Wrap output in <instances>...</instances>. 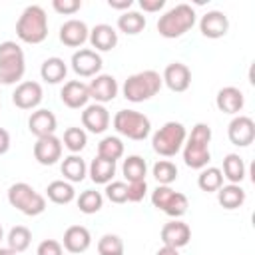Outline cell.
Masks as SVG:
<instances>
[{
    "label": "cell",
    "mask_w": 255,
    "mask_h": 255,
    "mask_svg": "<svg viewBox=\"0 0 255 255\" xmlns=\"http://www.w3.org/2000/svg\"><path fill=\"white\" fill-rule=\"evenodd\" d=\"M64 145L72 151V153H78V151H82L84 147H86V143H88V135H86V131L82 129V128H76V126H72V128H68L66 131H64Z\"/></svg>",
    "instance_id": "obj_37"
},
{
    "label": "cell",
    "mask_w": 255,
    "mask_h": 255,
    "mask_svg": "<svg viewBox=\"0 0 255 255\" xmlns=\"http://www.w3.org/2000/svg\"><path fill=\"white\" fill-rule=\"evenodd\" d=\"M161 76L159 72L155 70H143V72H137V74H131L126 82H124V98L128 102H133V104H139V102H145L149 98H153L159 90H161Z\"/></svg>",
    "instance_id": "obj_3"
},
{
    "label": "cell",
    "mask_w": 255,
    "mask_h": 255,
    "mask_svg": "<svg viewBox=\"0 0 255 255\" xmlns=\"http://www.w3.org/2000/svg\"><path fill=\"white\" fill-rule=\"evenodd\" d=\"M72 70L82 76V78H92V76H98V72L102 70V56L96 52V50H90V48H80L72 54Z\"/></svg>",
    "instance_id": "obj_10"
},
{
    "label": "cell",
    "mask_w": 255,
    "mask_h": 255,
    "mask_svg": "<svg viewBox=\"0 0 255 255\" xmlns=\"http://www.w3.org/2000/svg\"><path fill=\"white\" fill-rule=\"evenodd\" d=\"M215 104H217L219 112L233 116V114H239V112L243 110V106H245V96H243V92H241L239 88H235V86H225V88H221V90L217 92Z\"/></svg>",
    "instance_id": "obj_21"
},
{
    "label": "cell",
    "mask_w": 255,
    "mask_h": 255,
    "mask_svg": "<svg viewBox=\"0 0 255 255\" xmlns=\"http://www.w3.org/2000/svg\"><path fill=\"white\" fill-rule=\"evenodd\" d=\"M195 24V10L189 4H175L157 20V32L163 38H179Z\"/></svg>",
    "instance_id": "obj_4"
},
{
    "label": "cell",
    "mask_w": 255,
    "mask_h": 255,
    "mask_svg": "<svg viewBox=\"0 0 255 255\" xmlns=\"http://www.w3.org/2000/svg\"><path fill=\"white\" fill-rule=\"evenodd\" d=\"M8 203L30 217H36V215L44 213V209H46L44 195L38 193L30 183H24V181H18L8 187Z\"/></svg>",
    "instance_id": "obj_7"
},
{
    "label": "cell",
    "mask_w": 255,
    "mask_h": 255,
    "mask_svg": "<svg viewBox=\"0 0 255 255\" xmlns=\"http://www.w3.org/2000/svg\"><path fill=\"white\" fill-rule=\"evenodd\" d=\"M66 74H68V66L62 58L58 56H52V58H46L42 62V68H40V76L44 82L48 84H60L66 80Z\"/></svg>",
    "instance_id": "obj_25"
},
{
    "label": "cell",
    "mask_w": 255,
    "mask_h": 255,
    "mask_svg": "<svg viewBox=\"0 0 255 255\" xmlns=\"http://www.w3.org/2000/svg\"><path fill=\"white\" fill-rule=\"evenodd\" d=\"M191 239V229L187 223L179 221V219H173L169 223H165L161 227V241L163 245H169V247H185Z\"/></svg>",
    "instance_id": "obj_19"
},
{
    "label": "cell",
    "mask_w": 255,
    "mask_h": 255,
    "mask_svg": "<svg viewBox=\"0 0 255 255\" xmlns=\"http://www.w3.org/2000/svg\"><path fill=\"white\" fill-rule=\"evenodd\" d=\"M98 253L100 255H124V241L120 235L106 233L98 241Z\"/></svg>",
    "instance_id": "obj_39"
},
{
    "label": "cell",
    "mask_w": 255,
    "mask_h": 255,
    "mask_svg": "<svg viewBox=\"0 0 255 255\" xmlns=\"http://www.w3.org/2000/svg\"><path fill=\"white\" fill-rule=\"evenodd\" d=\"M122 173L128 179V183L131 181H145V173H147V163L141 155H128L122 163Z\"/></svg>",
    "instance_id": "obj_30"
},
{
    "label": "cell",
    "mask_w": 255,
    "mask_h": 255,
    "mask_svg": "<svg viewBox=\"0 0 255 255\" xmlns=\"http://www.w3.org/2000/svg\"><path fill=\"white\" fill-rule=\"evenodd\" d=\"M118 90H120V86H118L116 78L110 76V74H98L88 84L90 98H94L96 104H102V106L108 104V102H112L118 96Z\"/></svg>",
    "instance_id": "obj_13"
},
{
    "label": "cell",
    "mask_w": 255,
    "mask_h": 255,
    "mask_svg": "<svg viewBox=\"0 0 255 255\" xmlns=\"http://www.w3.org/2000/svg\"><path fill=\"white\" fill-rule=\"evenodd\" d=\"M92 245V235L84 225H72L64 231V249L70 253H84Z\"/></svg>",
    "instance_id": "obj_24"
},
{
    "label": "cell",
    "mask_w": 255,
    "mask_h": 255,
    "mask_svg": "<svg viewBox=\"0 0 255 255\" xmlns=\"http://www.w3.org/2000/svg\"><path fill=\"white\" fill-rule=\"evenodd\" d=\"M209 141H211V128L203 122L195 124L189 137H185V143H183V161L187 167L191 169L207 167L211 159Z\"/></svg>",
    "instance_id": "obj_1"
},
{
    "label": "cell",
    "mask_w": 255,
    "mask_h": 255,
    "mask_svg": "<svg viewBox=\"0 0 255 255\" xmlns=\"http://www.w3.org/2000/svg\"><path fill=\"white\" fill-rule=\"evenodd\" d=\"M46 195L52 203L56 205H68L70 201H74L76 197V189L70 181H64V179H56L52 183H48L46 187Z\"/></svg>",
    "instance_id": "obj_28"
},
{
    "label": "cell",
    "mask_w": 255,
    "mask_h": 255,
    "mask_svg": "<svg viewBox=\"0 0 255 255\" xmlns=\"http://www.w3.org/2000/svg\"><path fill=\"white\" fill-rule=\"evenodd\" d=\"M151 203L153 207H157L159 211H163L165 215L177 219L181 215L187 213V207H189V201L183 193L171 189L169 185H157L151 193Z\"/></svg>",
    "instance_id": "obj_9"
},
{
    "label": "cell",
    "mask_w": 255,
    "mask_h": 255,
    "mask_svg": "<svg viewBox=\"0 0 255 255\" xmlns=\"http://www.w3.org/2000/svg\"><path fill=\"white\" fill-rule=\"evenodd\" d=\"M0 255H18V253H14L10 247H0Z\"/></svg>",
    "instance_id": "obj_48"
},
{
    "label": "cell",
    "mask_w": 255,
    "mask_h": 255,
    "mask_svg": "<svg viewBox=\"0 0 255 255\" xmlns=\"http://www.w3.org/2000/svg\"><path fill=\"white\" fill-rule=\"evenodd\" d=\"M42 98H44L42 86L38 82H32V80L20 82L16 86L14 94H12V102L20 110H34V108H38L40 102H42Z\"/></svg>",
    "instance_id": "obj_12"
},
{
    "label": "cell",
    "mask_w": 255,
    "mask_h": 255,
    "mask_svg": "<svg viewBox=\"0 0 255 255\" xmlns=\"http://www.w3.org/2000/svg\"><path fill=\"white\" fill-rule=\"evenodd\" d=\"M36 255H64V249H62V243H58L56 239H44L38 245Z\"/></svg>",
    "instance_id": "obj_43"
},
{
    "label": "cell",
    "mask_w": 255,
    "mask_h": 255,
    "mask_svg": "<svg viewBox=\"0 0 255 255\" xmlns=\"http://www.w3.org/2000/svg\"><path fill=\"white\" fill-rule=\"evenodd\" d=\"M118 28L128 36H135L145 28V16H141L135 10L122 12V16L118 18Z\"/></svg>",
    "instance_id": "obj_33"
},
{
    "label": "cell",
    "mask_w": 255,
    "mask_h": 255,
    "mask_svg": "<svg viewBox=\"0 0 255 255\" xmlns=\"http://www.w3.org/2000/svg\"><path fill=\"white\" fill-rule=\"evenodd\" d=\"M145 191H147V183L145 181H131V183H128V201H131V203L141 201Z\"/></svg>",
    "instance_id": "obj_42"
},
{
    "label": "cell",
    "mask_w": 255,
    "mask_h": 255,
    "mask_svg": "<svg viewBox=\"0 0 255 255\" xmlns=\"http://www.w3.org/2000/svg\"><path fill=\"white\" fill-rule=\"evenodd\" d=\"M82 126L92 133H104L110 126V112L102 104H90L82 112Z\"/></svg>",
    "instance_id": "obj_17"
},
{
    "label": "cell",
    "mask_w": 255,
    "mask_h": 255,
    "mask_svg": "<svg viewBox=\"0 0 255 255\" xmlns=\"http://www.w3.org/2000/svg\"><path fill=\"white\" fill-rule=\"evenodd\" d=\"M6 241H8V247H10L14 253H22V251H26V249L30 247L32 233H30L28 227H24V225H16V227H12V229L8 231Z\"/></svg>",
    "instance_id": "obj_34"
},
{
    "label": "cell",
    "mask_w": 255,
    "mask_h": 255,
    "mask_svg": "<svg viewBox=\"0 0 255 255\" xmlns=\"http://www.w3.org/2000/svg\"><path fill=\"white\" fill-rule=\"evenodd\" d=\"M62 157V139L56 135L38 137L34 143V159L42 165H54Z\"/></svg>",
    "instance_id": "obj_14"
},
{
    "label": "cell",
    "mask_w": 255,
    "mask_h": 255,
    "mask_svg": "<svg viewBox=\"0 0 255 255\" xmlns=\"http://www.w3.org/2000/svg\"><path fill=\"white\" fill-rule=\"evenodd\" d=\"M223 177L229 183H241L245 179V163L237 153H227L223 157Z\"/></svg>",
    "instance_id": "obj_31"
},
{
    "label": "cell",
    "mask_w": 255,
    "mask_h": 255,
    "mask_svg": "<svg viewBox=\"0 0 255 255\" xmlns=\"http://www.w3.org/2000/svg\"><path fill=\"white\" fill-rule=\"evenodd\" d=\"M153 177L157 179L159 185H169L177 179V167L169 159H159L153 165Z\"/></svg>",
    "instance_id": "obj_38"
},
{
    "label": "cell",
    "mask_w": 255,
    "mask_h": 255,
    "mask_svg": "<svg viewBox=\"0 0 255 255\" xmlns=\"http://www.w3.org/2000/svg\"><path fill=\"white\" fill-rule=\"evenodd\" d=\"M217 201L223 209H237L245 203V189L237 183L221 185L217 189Z\"/></svg>",
    "instance_id": "obj_27"
},
{
    "label": "cell",
    "mask_w": 255,
    "mask_h": 255,
    "mask_svg": "<svg viewBox=\"0 0 255 255\" xmlns=\"http://www.w3.org/2000/svg\"><path fill=\"white\" fill-rule=\"evenodd\" d=\"M102 205H104V195H102L100 191H96V189H86V191H82L80 197H78V207H80V211L86 213V215L98 213V211L102 209Z\"/></svg>",
    "instance_id": "obj_36"
},
{
    "label": "cell",
    "mask_w": 255,
    "mask_h": 255,
    "mask_svg": "<svg viewBox=\"0 0 255 255\" xmlns=\"http://www.w3.org/2000/svg\"><path fill=\"white\" fill-rule=\"evenodd\" d=\"M227 137L237 147H247L255 139V122L249 116H237L229 122Z\"/></svg>",
    "instance_id": "obj_11"
},
{
    "label": "cell",
    "mask_w": 255,
    "mask_h": 255,
    "mask_svg": "<svg viewBox=\"0 0 255 255\" xmlns=\"http://www.w3.org/2000/svg\"><path fill=\"white\" fill-rule=\"evenodd\" d=\"M98 155L110 161H118L124 155V143L120 137L116 135H106L100 143H98Z\"/></svg>",
    "instance_id": "obj_35"
},
{
    "label": "cell",
    "mask_w": 255,
    "mask_h": 255,
    "mask_svg": "<svg viewBox=\"0 0 255 255\" xmlns=\"http://www.w3.org/2000/svg\"><path fill=\"white\" fill-rule=\"evenodd\" d=\"M133 4V0H108V6L114 8V10H129Z\"/></svg>",
    "instance_id": "obj_45"
},
{
    "label": "cell",
    "mask_w": 255,
    "mask_h": 255,
    "mask_svg": "<svg viewBox=\"0 0 255 255\" xmlns=\"http://www.w3.org/2000/svg\"><path fill=\"white\" fill-rule=\"evenodd\" d=\"M199 30L205 38H211V40H217V38H223L229 30V18L219 12V10H209L201 16L199 20Z\"/></svg>",
    "instance_id": "obj_15"
},
{
    "label": "cell",
    "mask_w": 255,
    "mask_h": 255,
    "mask_svg": "<svg viewBox=\"0 0 255 255\" xmlns=\"http://www.w3.org/2000/svg\"><path fill=\"white\" fill-rule=\"evenodd\" d=\"M8 149H10V133L4 128H0V155H4Z\"/></svg>",
    "instance_id": "obj_46"
},
{
    "label": "cell",
    "mask_w": 255,
    "mask_h": 255,
    "mask_svg": "<svg viewBox=\"0 0 255 255\" xmlns=\"http://www.w3.org/2000/svg\"><path fill=\"white\" fill-rule=\"evenodd\" d=\"M187 131L185 126L179 122H167L163 124L151 137V147L161 157H173L185 143Z\"/></svg>",
    "instance_id": "obj_6"
},
{
    "label": "cell",
    "mask_w": 255,
    "mask_h": 255,
    "mask_svg": "<svg viewBox=\"0 0 255 255\" xmlns=\"http://www.w3.org/2000/svg\"><path fill=\"white\" fill-rule=\"evenodd\" d=\"M16 36L24 44H40L48 38V16L42 6L30 4L16 22Z\"/></svg>",
    "instance_id": "obj_2"
},
{
    "label": "cell",
    "mask_w": 255,
    "mask_h": 255,
    "mask_svg": "<svg viewBox=\"0 0 255 255\" xmlns=\"http://www.w3.org/2000/svg\"><path fill=\"white\" fill-rule=\"evenodd\" d=\"M60 169H62V175H64L70 183H80V181L86 177V173H88V165H86V161H84L80 155H76V153L64 157Z\"/></svg>",
    "instance_id": "obj_29"
},
{
    "label": "cell",
    "mask_w": 255,
    "mask_h": 255,
    "mask_svg": "<svg viewBox=\"0 0 255 255\" xmlns=\"http://www.w3.org/2000/svg\"><path fill=\"white\" fill-rule=\"evenodd\" d=\"M88 40H90L92 48H96V52H110L118 44V32L110 24H96L90 30Z\"/></svg>",
    "instance_id": "obj_22"
},
{
    "label": "cell",
    "mask_w": 255,
    "mask_h": 255,
    "mask_svg": "<svg viewBox=\"0 0 255 255\" xmlns=\"http://www.w3.org/2000/svg\"><path fill=\"white\" fill-rule=\"evenodd\" d=\"M88 173H90V179L94 183L108 185L116 175V161H110V159H104V157L98 155L96 159H92V163L88 167Z\"/></svg>",
    "instance_id": "obj_26"
},
{
    "label": "cell",
    "mask_w": 255,
    "mask_h": 255,
    "mask_svg": "<svg viewBox=\"0 0 255 255\" xmlns=\"http://www.w3.org/2000/svg\"><path fill=\"white\" fill-rule=\"evenodd\" d=\"M90 36V30L86 26V22L82 20H66L62 26H60V42L64 46H70V48H78L82 46Z\"/></svg>",
    "instance_id": "obj_20"
},
{
    "label": "cell",
    "mask_w": 255,
    "mask_h": 255,
    "mask_svg": "<svg viewBox=\"0 0 255 255\" xmlns=\"http://www.w3.org/2000/svg\"><path fill=\"white\" fill-rule=\"evenodd\" d=\"M106 197L112 203H126L128 201V183H124V181H110L106 185Z\"/></svg>",
    "instance_id": "obj_40"
},
{
    "label": "cell",
    "mask_w": 255,
    "mask_h": 255,
    "mask_svg": "<svg viewBox=\"0 0 255 255\" xmlns=\"http://www.w3.org/2000/svg\"><path fill=\"white\" fill-rule=\"evenodd\" d=\"M114 128L120 135L133 139V141H141L149 135L151 131V122L145 114L135 112V110H120L114 116Z\"/></svg>",
    "instance_id": "obj_8"
},
{
    "label": "cell",
    "mask_w": 255,
    "mask_h": 255,
    "mask_svg": "<svg viewBox=\"0 0 255 255\" xmlns=\"http://www.w3.org/2000/svg\"><path fill=\"white\" fill-rule=\"evenodd\" d=\"M197 185L205 193H217V189L223 185V173L219 167H203L197 175Z\"/></svg>",
    "instance_id": "obj_32"
},
{
    "label": "cell",
    "mask_w": 255,
    "mask_h": 255,
    "mask_svg": "<svg viewBox=\"0 0 255 255\" xmlns=\"http://www.w3.org/2000/svg\"><path fill=\"white\" fill-rule=\"evenodd\" d=\"M60 98L64 102V106L72 108V110H80V108H86L88 106V100H90V92H88V86L80 80H70L62 86L60 90Z\"/></svg>",
    "instance_id": "obj_18"
},
{
    "label": "cell",
    "mask_w": 255,
    "mask_h": 255,
    "mask_svg": "<svg viewBox=\"0 0 255 255\" xmlns=\"http://www.w3.org/2000/svg\"><path fill=\"white\" fill-rule=\"evenodd\" d=\"M52 8L58 12V14H76L80 8H82V2L80 0H54L52 2Z\"/></svg>",
    "instance_id": "obj_41"
},
{
    "label": "cell",
    "mask_w": 255,
    "mask_h": 255,
    "mask_svg": "<svg viewBox=\"0 0 255 255\" xmlns=\"http://www.w3.org/2000/svg\"><path fill=\"white\" fill-rule=\"evenodd\" d=\"M165 6V0H139V8L143 12H157Z\"/></svg>",
    "instance_id": "obj_44"
},
{
    "label": "cell",
    "mask_w": 255,
    "mask_h": 255,
    "mask_svg": "<svg viewBox=\"0 0 255 255\" xmlns=\"http://www.w3.org/2000/svg\"><path fill=\"white\" fill-rule=\"evenodd\" d=\"M56 126H58L56 116H54L50 110H44V108L32 112V116H30V120H28V129H30L36 137L54 135Z\"/></svg>",
    "instance_id": "obj_23"
},
{
    "label": "cell",
    "mask_w": 255,
    "mask_h": 255,
    "mask_svg": "<svg viewBox=\"0 0 255 255\" xmlns=\"http://www.w3.org/2000/svg\"><path fill=\"white\" fill-rule=\"evenodd\" d=\"M155 255H179V251L175 247H169V245H163L161 249H157Z\"/></svg>",
    "instance_id": "obj_47"
},
{
    "label": "cell",
    "mask_w": 255,
    "mask_h": 255,
    "mask_svg": "<svg viewBox=\"0 0 255 255\" xmlns=\"http://www.w3.org/2000/svg\"><path fill=\"white\" fill-rule=\"evenodd\" d=\"M4 239V229H2V225H0V241Z\"/></svg>",
    "instance_id": "obj_49"
},
{
    "label": "cell",
    "mask_w": 255,
    "mask_h": 255,
    "mask_svg": "<svg viewBox=\"0 0 255 255\" xmlns=\"http://www.w3.org/2000/svg\"><path fill=\"white\" fill-rule=\"evenodd\" d=\"M161 80L171 92H185L191 84V70L181 62H171L165 66Z\"/></svg>",
    "instance_id": "obj_16"
},
{
    "label": "cell",
    "mask_w": 255,
    "mask_h": 255,
    "mask_svg": "<svg viewBox=\"0 0 255 255\" xmlns=\"http://www.w3.org/2000/svg\"><path fill=\"white\" fill-rule=\"evenodd\" d=\"M24 72H26V60H24L22 48L12 40L2 42L0 44V84L12 86L22 80Z\"/></svg>",
    "instance_id": "obj_5"
}]
</instances>
